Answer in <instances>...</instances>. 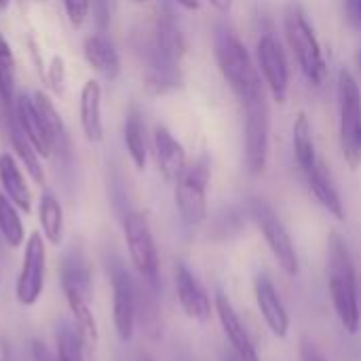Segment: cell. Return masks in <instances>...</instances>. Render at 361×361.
<instances>
[{"label":"cell","mask_w":361,"mask_h":361,"mask_svg":"<svg viewBox=\"0 0 361 361\" xmlns=\"http://www.w3.org/2000/svg\"><path fill=\"white\" fill-rule=\"evenodd\" d=\"M328 288L338 322L349 334L361 328L360 273L345 237L336 231L328 237Z\"/></svg>","instance_id":"obj_1"},{"label":"cell","mask_w":361,"mask_h":361,"mask_svg":"<svg viewBox=\"0 0 361 361\" xmlns=\"http://www.w3.org/2000/svg\"><path fill=\"white\" fill-rule=\"evenodd\" d=\"M214 55L220 74L224 76L233 93L241 99V104L264 91L260 72L247 47L237 36V32L226 23H220L214 32Z\"/></svg>","instance_id":"obj_2"},{"label":"cell","mask_w":361,"mask_h":361,"mask_svg":"<svg viewBox=\"0 0 361 361\" xmlns=\"http://www.w3.org/2000/svg\"><path fill=\"white\" fill-rule=\"evenodd\" d=\"M59 286H61L63 298L70 307V313L74 317L76 330L80 332L82 341L89 345H95L97 324H95V315L91 309V296H93L91 269L78 250H70L61 258Z\"/></svg>","instance_id":"obj_3"},{"label":"cell","mask_w":361,"mask_h":361,"mask_svg":"<svg viewBox=\"0 0 361 361\" xmlns=\"http://www.w3.org/2000/svg\"><path fill=\"white\" fill-rule=\"evenodd\" d=\"M283 27H286L288 44H290L302 74L307 76V80L311 85L322 87L328 78V63H326L322 44L315 36V30L298 4L288 6Z\"/></svg>","instance_id":"obj_4"},{"label":"cell","mask_w":361,"mask_h":361,"mask_svg":"<svg viewBox=\"0 0 361 361\" xmlns=\"http://www.w3.org/2000/svg\"><path fill=\"white\" fill-rule=\"evenodd\" d=\"M338 135L341 150L351 169L361 165V89L349 70L338 72Z\"/></svg>","instance_id":"obj_5"},{"label":"cell","mask_w":361,"mask_h":361,"mask_svg":"<svg viewBox=\"0 0 361 361\" xmlns=\"http://www.w3.org/2000/svg\"><path fill=\"white\" fill-rule=\"evenodd\" d=\"M123 233H125V243L133 269L144 279V283L157 292L161 288V264H159V252L146 214L129 212L123 220Z\"/></svg>","instance_id":"obj_6"},{"label":"cell","mask_w":361,"mask_h":361,"mask_svg":"<svg viewBox=\"0 0 361 361\" xmlns=\"http://www.w3.org/2000/svg\"><path fill=\"white\" fill-rule=\"evenodd\" d=\"M245 212L258 224V228L262 231V237H264L273 258L281 267V271L286 275H290V277H296L300 273V262H298L296 245H294L286 224L279 220V216L271 207V203H267L260 197H254V199L247 201Z\"/></svg>","instance_id":"obj_7"},{"label":"cell","mask_w":361,"mask_h":361,"mask_svg":"<svg viewBox=\"0 0 361 361\" xmlns=\"http://www.w3.org/2000/svg\"><path fill=\"white\" fill-rule=\"evenodd\" d=\"M209 180H212V161L207 154H201L176 180V207L180 212V218L190 226H199L207 220Z\"/></svg>","instance_id":"obj_8"},{"label":"cell","mask_w":361,"mask_h":361,"mask_svg":"<svg viewBox=\"0 0 361 361\" xmlns=\"http://www.w3.org/2000/svg\"><path fill=\"white\" fill-rule=\"evenodd\" d=\"M243 110H245V169L252 178H258L267 169L269 135H271V112L264 91L243 102Z\"/></svg>","instance_id":"obj_9"},{"label":"cell","mask_w":361,"mask_h":361,"mask_svg":"<svg viewBox=\"0 0 361 361\" xmlns=\"http://www.w3.org/2000/svg\"><path fill=\"white\" fill-rule=\"evenodd\" d=\"M110 288H112V322L116 336L123 343H129L137 324V288L129 271L114 262L110 267Z\"/></svg>","instance_id":"obj_10"},{"label":"cell","mask_w":361,"mask_h":361,"mask_svg":"<svg viewBox=\"0 0 361 361\" xmlns=\"http://www.w3.org/2000/svg\"><path fill=\"white\" fill-rule=\"evenodd\" d=\"M44 269H47V241L42 233L34 231L25 239L21 273L15 286L17 302L23 307H34L44 288Z\"/></svg>","instance_id":"obj_11"},{"label":"cell","mask_w":361,"mask_h":361,"mask_svg":"<svg viewBox=\"0 0 361 361\" xmlns=\"http://www.w3.org/2000/svg\"><path fill=\"white\" fill-rule=\"evenodd\" d=\"M256 57H258V68L262 72V78L277 104H283L288 97L290 89V66L286 51L281 42L271 34H262L258 44H256Z\"/></svg>","instance_id":"obj_12"},{"label":"cell","mask_w":361,"mask_h":361,"mask_svg":"<svg viewBox=\"0 0 361 361\" xmlns=\"http://www.w3.org/2000/svg\"><path fill=\"white\" fill-rule=\"evenodd\" d=\"M17 127L23 131V135L30 140V144L36 148V152L40 154V159H49L55 154V144L51 137V131L34 102V97H27L25 93L15 97L13 104V112Z\"/></svg>","instance_id":"obj_13"},{"label":"cell","mask_w":361,"mask_h":361,"mask_svg":"<svg viewBox=\"0 0 361 361\" xmlns=\"http://www.w3.org/2000/svg\"><path fill=\"white\" fill-rule=\"evenodd\" d=\"M176 294H178V302H180L182 311L190 319L207 322L212 317L214 302H212L209 294L205 292V288L195 277V273L184 262H178V267H176Z\"/></svg>","instance_id":"obj_14"},{"label":"cell","mask_w":361,"mask_h":361,"mask_svg":"<svg viewBox=\"0 0 361 361\" xmlns=\"http://www.w3.org/2000/svg\"><path fill=\"white\" fill-rule=\"evenodd\" d=\"M254 296L258 302V309L262 313V319L267 322L269 330L277 336V338H286L290 332V315L288 309L275 288V283L271 281V277L267 273H258L254 279Z\"/></svg>","instance_id":"obj_15"},{"label":"cell","mask_w":361,"mask_h":361,"mask_svg":"<svg viewBox=\"0 0 361 361\" xmlns=\"http://www.w3.org/2000/svg\"><path fill=\"white\" fill-rule=\"evenodd\" d=\"M182 70L178 61L167 59L152 42L146 47V72L144 85L152 95H165L182 87Z\"/></svg>","instance_id":"obj_16"},{"label":"cell","mask_w":361,"mask_h":361,"mask_svg":"<svg viewBox=\"0 0 361 361\" xmlns=\"http://www.w3.org/2000/svg\"><path fill=\"white\" fill-rule=\"evenodd\" d=\"M214 305H216V313H218V319H220L222 332L226 334V338H228L231 347L235 349L237 360L260 361V357H258V351H256V347H254V343H252V338H250V334H247V330H245L243 322L239 319V315H237V311H235L233 302L228 300V296H226V294H222V292H218V294H216V302H214Z\"/></svg>","instance_id":"obj_17"},{"label":"cell","mask_w":361,"mask_h":361,"mask_svg":"<svg viewBox=\"0 0 361 361\" xmlns=\"http://www.w3.org/2000/svg\"><path fill=\"white\" fill-rule=\"evenodd\" d=\"M152 148L161 176L167 182H176L188 167L184 146L176 140V135L167 127L157 125L152 131Z\"/></svg>","instance_id":"obj_18"},{"label":"cell","mask_w":361,"mask_h":361,"mask_svg":"<svg viewBox=\"0 0 361 361\" xmlns=\"http://www.w3.org/2000/svg\"><path fill=\"white\" fill-rule=\"evenodd\" d=\"M152 44L171 61H182V57L188 51V42L186 36L176 19V13L171 11V6L163 4L159 15H157V25H154V34H152Z\"/></svg>","instance_id":"obj_19"},{"label":"cell","mask_w":361,"mask_h":361,"mask_svg":"<svg viewBox=\"0 0 361 361\" xmlns=\"http://www.w3.org/2000/svg\"><path fill=\"white\" fill-rule=\"evenodd\" d=\"M102 85L97 80H87L80 89L78 116L80 129L87 142L99 144L104 140V121H102Z\"/></svg>","instance_id":"obj_20"},{"label":"cell","mask_w":361,"mask_h":361,"mask_svg":"<svg viewBox=\"0 0 361 361\" xmlns=\"http://www.w3.org/2000/svg\"><path fill=\"white\" fill-rule=\"evenodd\" d=\"M307 180V186L311 188L313 197L317 199V203L330 214L334 216L338 222H345L347 214H345V203L338 195V188L330 176V169L326 167V163L319 159L315 167H311L307 173H302Z\"/></svg>","instance_id":"obj_21"},{"label":"cell","mask_w":361,"mask_h":361,"mask_svg":"<svg viewBox=\"0 0 361 361\" xmlns=\"http://www.w3.org/2000/svg\"><path fill=\"white\" fill-rule=\"evenodd\" d=\"M82 53L87 63L99 72L104 78H116L121 72V57L112 40L104 34H91L82 42Z\"/></svg>","instance_id":"obj_22"},{"label":"cell","mask_w":361,"mask_h":361,"mask_svg":"<svg viewBox=\"0 0 361 361\" xmlns=\"http://www.w3.org/2000/svg\"><path fill=\"white\" fill-rule=\"evenodd\" d=\"M0 184L4 188V195L11 199V203L19 212H23V214L32 212V192L27 188V182L23 178L19 163L8 152L0 154Z\"/></svg>","instance_id":"obj_23"},{"label":"cell","mask_w":361,"mask_h":361,"mask_svg":"<svg viewBox=\"0 0 361 361\" xmlns=\"http://www.w3.org/2000/svg\"><path fill=\"white\" fill-rule=\"evenodd\" d=\"M123 140L129 159L133 165L142 171L146 169L148 163V140H146V125L144 116L137 106H131L127 116H125V127H123Z\"/></svg>","instance_id":"obj_24"},{"label":"cell","mask_w":361,"mask_h":361,"mask_svg":"<svg viewBox=\"0 0 361 361\" xmlns=\"http://www.w3.org/2000/svg\"><path fill=\"white\" fill-rule=\"evenodd\" d=\"M38 222L40 233L47 243L59 245L63 237V209L57 197L51 190H44L38 201Z\"/></svg>","instance_id":"obj_25"},{"label":"cell","mask_w":361,"mask_h":361,"mask_svg":"<svg viewBox=\"0 0 361 361\" xmlns=\"http://www.w3.org/2000/svg\"><path fill=\"white\" fill-rule=\"evenodd\" d=\"M292 140H294V157L296 163L300 167L302 173H307L311 167L317 165L319 157H317V148H315V140H313V129H311V121L305 112H298L294 127H292Z\"/></svg>","instance_id":"obj_26"},{"label":"cell","mask_w":361,"mask_h":361,"mask_svg":"<svg viewBox=\"0 0 361 361\" xmlns=\"http://www.w3.org/2000/svg\"><path fill=\"white\" fill-rule=\"evenodd\" d=\"M8 137H11V146L15 150V157L19 159V163L27 171V176L32 178V182H36L38 186H42L44 184V169H42L40 154L36 152V148L30 144V140L23 135V131L17 125H11Z\"/></svg>","instance_id":"obj_27"},{"label":"cell","mask_w":361,"mask_h":361,"mask_svg":"<svg viewBox=\"0 0 361 361\" xmlns=\"http://www.w3.org/2000/svg\"><path fill=\"white\" fill-rule=\"evenodd\" d=\"M0 237L8 247H19L25 241V228L19 209L2 192H0Z\"/></svg>","instance_id":"obj_28"},{"label":"cell","mask_w":361,"mask_h":361,"mask_svg":"<svg viewBox=\"0 0 361 361\" xmlns=\"http://www.w3.org/2000/svg\"><path fill=\"white\" fill-rule=\"evenodd\" d=\"M15 76H17V63L15 55L0 34V102L4 104L6 110L13 108L15 104Z\"/></svg>","instance_id":"obj_29"},{"label":"cell","mask_w":361,"mask_h":361,"mask_svg":"<svg viewBox=\"0 0 361 361\" xmlns=\"http://www.w3.org/2000/svg\"><path fill=\"white\" fill-rule=\"evenodd\" d=\"M34 102H36V106H38L44 123H47V127L51 131V137H53V144H55V152H63V148L68 146V131H66V125H63L57 108L53 106V102L49 99V95L42 93V91H36L34 93Z\"/></svg>","instance_id":"obj_30"},{"label":"cell","mask_w":361,"mask_h":361,"mask_svg":"<svg viewBox=\"0 0 361 361\" xmlns=\"http://www.w3.org/2000/svg\"><path fill=\"white\" fill-rule=\"evenodd\" d=\"M55 345L59 361H85V341L76 328L61 324L55 332Z\"/></svg>","instance_id":"obj_31"},{"label":"cell","mask_w":361,"mask_h":361,"mask_svg":"<svg viewBox=\"0 0 361 361\" xmlns=\"http://www.w3.org/2000/svg\"><path fill=\"white\" fill-rule=\"evenodd\" d=\"M245 216H247V212L239 209V207L222 209V214L216 218V224H214V233L218 235V239H228V237L241 233V228L245 224Z\"/></svg>","instance_id":"obj_32"},{"label":"cell","mask_w":361,"mask_h":361,"mask_svg":"<svg viewBox=\"0 0 361 361\" xmlns=\"http://www.w3.org/2000/svg\"><path fill=\"white\" fill-rule=\"evenodd\" d=\"M42 80L47 82V87L55 95H63V91H66V61L59 55L51 57V61H49V66L44 70Z\"/></svg>","instance_id":"obj_33"},{"label":"cell","mask_w":361,"mask_h":361,"mask_svg":"<svg viewBox=\"0 0 361 361\" xmlns=\"http://www.w3.org/2000/svg\"><path fill=\"white\" fill-rule=\"evenodd\" d=\"M63 11L74 27H80L87 21V15L91 11V0H61Z\"/></svg>","instance_id":"obj_34"},{"label":"cell","mask_w":361,"mask_h":361,"mask_svg":"<svg viewBox=\"0 0 361 361\" xmlns=\"http://www.w3.org/2000/svg\"><path fill=\"white\" fill-rule=\"evenodd\" d=\"M91 8L95 13V23L99 30H106L110 23V0H91Z\"/></svg>","instance_id":"obj_35"},{"label":"cell","mask_w":361,"mask_h":361,"mask_svg":"<svg viewBox=\"0 0 361 361\" xmlns=\"http://www.w3.org/2000/svg\"><path fill=\"white\" fill-rule=\"evenodd\" d=\"M298 353H300V361H328L326 355L319 351V347L313 341H309V338L300 341V351Z\"/></svg>","instance_id":"obj_36"},{"label":"cell","mask_w":361,"mask_h":361,"mask_svg":"<svg viewBox=\"0 0 361 361\" xmlns=\"http://www.w3.org/2000/svg\"><path fill=\"white\" fill-rule=\"evenodd\" d=\"M30 349H32V360L34 361H59L57 357V353H53L42 341H38V338H34L32 343H30Z\"/></svg>","instance_id":"obj_37"},{"label":"cell","mask_w":361,"mask_h":361,"mask_svg":"<svg viewBox=\"0 0 361 361\" xmlns=\"http://www.w3.org/2000/svg\"><path fill=\"white\" fill-rule=\"evenodd\" d=\"M345 17L351 25L361 30V0H345Z\"/></svg>","instance_id":"obj_38"},{"label":"cell","mask_w":361,"mask_h":361,"mask_svg":"<svg viewBox=\"0 0 361 361\" xmlns=\"http://www.w3.org/2000/svg\"><path fill=\"white\" fill-rule=\"evenodd\" d=\"M209 4H212L218 13H222V15L231 13V8H233V0H209Z\"/></svg>","instance_id":"obj_39"},{"label":"cell","mask_w":361,"mask_h":361,"mask_svg":"<svg viewBox=\"0 0 361 361\" xmlns=\"http://www.w3.org/2000/svg\"><path fill=\"white\" fill-rule=\"evenodd\" d=\"M0 361H11V349L4 338H0Z\"/></svg>","instance_id":"obj_40"},{"label":"cell","mask_w":361,"mask_h":361,"mask_svg":"<svg viewBox=\"0 0 361 361\" xmlns=\"http://www.w3.org/2000/svg\"><path fill=\"white\" fill-rule=\"evenodd\" d=\"M182 8H186V11H197L199 8V0H176Z\"/></svg>","instance_id":"obj_41"},{"label":"cell","mask_w":361,"mask_h":361,"mask_svg":"<svg viewBox=\"0 0 361 361\" xmlns=\"http://www.w3.org/2000/svg\"><path fill=\"white\" fill-rule=\"evenodd\" d=\"M8 2H11V0H0V13H2V11H6Z\"/></svg>","instance_id":"obj_42"},{"label":"cell","mask_w":361,"mask_h":361,"mask_svg":"<svg viewBox=\"0 0 361 361\" xmlns=\"http://www.w3.org/2000/svg\"><path fill=\"white\" fill-rule=\"evenodd\" d=\"M357 68H360V74H361V44H360V51H357Z\"/></svg>","instance_id":"obj_43"},{"label":"cell","mask_w":361,"mask_h":361,"mask_svg":"<svg viewBox=\"0 0 361 361\" xmlns=\"http://www.w3.org/2000/svg\"><path fill=\"white\" fill-rule=\"evenodd\" d=\"M129 2H135V4H144V2H148V0H129Z\"/></svg>","instance_id":"obj_44"},{"label":"cell","mask_w":361,"mask_h":361,"mask_svg":"<svg viewBox=\"0 0 361 361\" xmlns=\"http://www.w3.org/2000/svg\"><path fill=\"white\" fill-rule=\"evenodd\" d=\"M360 298H361V275H360Z\"/></svg>","instance_id":"obj_45"},{"label":"cell","mask_w":361,"mask_h":361,"mask_svg":"<svg viewBox=\"0 0 361 361\" xmlns=\"http://www.w3.org/2000/svg\"><path fill=\"white\" fill-rule=\"evenodd\" d=\"M142 361H152V360H148V357H144V360H142Z\"/></svg>","instance_id":"obj_46"}]
</instances>
